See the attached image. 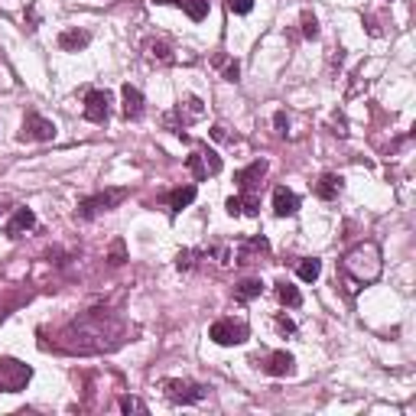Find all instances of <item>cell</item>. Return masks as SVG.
Returning a JSON list of instances; mask_svg holds the SVG:
<instances>
[{
  "instance_id": "cell-9",
  "label": "cell",
  "mask_w": 416,
  "mask_h": 416,
  "mask_svg": "<svg viewBox=\"0 0 416 416\" xmlns=\"http://www.w3.org/2000/svg\"><path fill=\"white\" fill-rule=\"evenodd\" d=\"M273 212H277L280 218H290V215L300 212V198H296V192H290L286 186L273 189Z\"/></svg>"
},
{
  "instance_id": "cell-10",
  "label": "cell",
  "mask_w": 416,
  "mask_h": 416,
  "mask_svg": "<svg viewBox=\"0 0 416 416\" xmlns=\"http://www.w3.org/2000/svg\"><path fill=\"white\" fill-rule=\"evenodd\" d=\"M263 371L270 374V377H286V374L296 371V361H293L290 351H273L270 358H267V365H263Z\"/></svg>"
},
{
  "instance_id": "cell-28",
  "label": "cell",
  "mask_w": 416,
  "mask_h": 416,
  "mask_svg": "<svg viewBox=\"0 0 416 416\" xmlns=\"http://www.w3.org/2000/svg\"><path fill=\"white\" fill-rule=\"evenodd\" d=\"M111 263H124V241H114V248H111Z\"/></svg>"
},
{
  "instance_id": "cell-26",
  "label": "cell",
  "mask_w": 416,
  "mask_h": 416,
  "mask_svg": "<svg viewBox=\"0 0 416 416\" xmlns=\"http://www.w3.org/2000/svg\"><path fill=\"white\" fill-rule=\"evenodd\" d=\"M250 7H254V0H228L231 14H250Z\"/></svg>"
},
{
  "instance_id": "cell-30",
  "label": "cell",
  "mask_w": 416,
  "mask_h": 416,
  "mask_svg": "<svg viewBox=\"0 0 416 416\" xmlns=\"http://www.w3.org/2000/svg\"><path fill=\"white\" fill-rule=\"evenodd\" d=\"M277 127H280V133H286V114H283V111L277 114Z\"/></svg>"
},
{
  "instance_id": "cell-8",
  "label": "cell",
  "mask_w": 416,
  "mask_h": 416,
  "mask_svg": "<svg viewBox=\"0 0 416 416\" xmlns=\"http://www.w3.org/2000/svg\"><path fill=\"white\" fill-rule=\"evenodd\" d=\"M111 114V95L108 91H88L85 98V117L91 124H104Z\"/></svg>"
},
{
  "instance_id": "cell-17",
  "label": "cell",
  "mask_w": 416,
  "mask_h": 416,
  "mask_svg": "<svg viewBox=\"0 0 416 416\" xmlns=\"http://www.w3.org/2000/svg\"><path fill=\"white\" fill-rule=\"evenodd\" d=\"M338 192H342V176H335V173H325L319 183H315V196L325 198V202H329V198H335Z\"/></svg>"
},
{
  "instance_id": "cell-23",
  "label": "cell",
  "mask_w": 416,
  "mask_h": 416,
  "mask_svg": "<svg viewBox=\"0 0 416 416\" xmlns=\"http://www.w3.org/2000/svg\"><path fill=\"white\" fill-rule=\"evenodd\" d=\"M146 52H150V59H160V62H173V52H169L166 43H146Z\"/></svg>"
},
{
  "instance_id": "cell-16",
  "label": "cell",
  "mask_w": 416,
  "mask_h": 416,
  "mask_svg": "<svg viewBox=\"0 0 416 416\" xmlns=\"http://www.w3.org/2000/svg\"><path fill=\"white\" fill-rule=\"evenodd\" d=\"M270 250L267 238H250V241L241 244V254H238V263H254V257H263Z\"/></svg>"
},
{
  "instance_id": "cell-20",
  "label": "cell",
  "mask_w": 416,
  "mask_h": 416,
  "mask_svg": "<svg viewBox=\"0 0 416 416\" xmlns=\"http://www.w3.org/2000/svg\"><path fill=\"white\" fill-rule=\"evenodd\" d=\"M277 296H280V303H283V306H293V309L303 303L300 290H296L293 283H286V280H280V283H277Z\"/></svg>"
},
{
  "instance_id": "cell-5",
  "label": "cell",
  "mask_w": 416,
  "mask_h": 416,
  "mask_svg": "<svg viewBox=\"0 0 416 416\" xmlns=\"http://www.w3.org/2000/svg\"><path fill=\"white\" fill-rule=\"evenodd\" d=\"M26 380H29L26 365H20V361H14V358L0 361V390H4V394H16Z\"/></svg>"
},
{
  "instance_id": "cell-1",
  "label": "cell",
  "mask_w": 416,
  "mask_h": 416,
  "mask_svg": "<svg viewBox=\"0 0 416 416\" xmlns=\"http://www.w3.org/2000/svg\"><path fill=\"white\" fill-rule=\"evenodd\" d=\"M345 270L358 280V283H374V280L380 277V250H377V244L365 241V244H358L355 250H348V254H345Z\"/></svg>"
},
{
  "instance_id": "cell-11",
  "label": "cell",
  "mask_w": 416,
  "mask_h": 416,
  "mask_svg": "<svg viewBox=\"0 0 416 416\" xmlns=\"http://www.w3.org/2000/svg\"><path fill=\"white\" fill-rule=\"evenodd\" d=\"M33 225H36V215H33V208H16L14 218L7 221V238H23V234H26Z\"/></svg>"
},
{
  "instance_id": "cell-21",
  "label": "cell",
  "mask_w": 416,
  "mask_h": 416,
  "mask_svg": "<svg viewBox=\"0 0 416 416\" xmlns=\"http://www.w3.org/2000/svg\"><path fill=\"white\" fill-rule=\"evenodd\" d=\"M263 293V283L260 280H244V283H238V290H234V296H238V300H257V296H260Z\"/></svg>"
},
{
  "instance_id": "cell-7",
  "label": "cell",
  "mask_w": 416,
  "mask_h": 416,
  "mask_svg": "<svg viewBox=\"0 0 416 416\" xmlns=\"http://www.w3.org/2000/svg\"><path fill=\"white\" fill-rule=\"evenodd\" d=\"M56 137V124L52 121H46L43 114H26V121H23V131H20V140H52Z\"/></svg>"
},
{
  "instance_id": "cell-14",
  "label": "cell",
  "mask_w": 416,
  "mask_h": 416,
  "mask_svg": "<svg viewBox=\"0 0 416 416\" xmlns=\"http://www.w3.org/2000/svg\"><path fill=\"white\" fill-rule=\"evenodd\" d=\"M88 43H91V36H88L85 29H62V33H59V46L66 52H78V49H85Z\"/></svg>"
},
{
  "instance_id": "cell-4",
  "label": "cell",
  "mask_w": 416,
  "mask_h": 416,
  "mask_svg": "<svg viewBox=\"0 0 416 416\" xmlns=\"http://www.w3.org/2000/svg\"><path fill=\"white\" fill-rule=\"evenodd\" d=\"M186 166H189V173L196 176L198 183H202V179H208V176H218L221 173V156L215 153V150H208V146H198L196 153L186 160Z\"/></svg>"
},
{
  "instance_id": "cell-24",
  "label": "cell",
  "mask_w": 416,
  "mask_h": 416,
  "mask_svg": "<svg viewBox=\"0 0 416 416\" xmlns=\"http://www.w3.org/2000/svg\"><path fill=\"white\" fill-rule=\"evenodd\" d=\"M121 410L124 413H146V403L137 400V397H121Z\"/></svg>"
},
{
  "instance_id": "cell-25",
  "label": "cell",
  "mask_w": 416,
  "mask_h": 416,
  "mask_svg": "<svg viewBox=\"0 0 416 416\" xmlns=\"http://www.w3.org/2000/svg\"><path fill=\"white\" fill-rule=\"evenodd\" d=\"M303 36H306V39H315V36H319V23H315L313 14H303Z\"/></svg>"
},
{
  "instance_id": "cell-12",
  "label": "cell",
  "mask_w": 416,
  "mask_h": 416,
  "mask_svg": "<svg viewBox=\"0 0 416 416\" xmlns=\"http://www.w3.org/2000/svg\"><path fill=\"white\" fill-rule=\"evenodd\" d=\"M263 176H267V160H254L250 166H244L241 173H238V186H241L244 192H250L263 179Z\"/></svg>"
},
{
  "instance_id": "cell-3",
  "label": "cell",
  "mask_w": 416,
  "mask_h": 416,
  "mask_svg": "<svg viewBox=\"0 0 416 416\" xmlns=\"http://www.w3.org/2000/svg\"><path fill=\"white\" fill-rule=\"evenodd\" d=\"M127 198L124 189H108V192H98V196L85 198V202L78 205V218H95V215L101 212H111L114 205H121Z\"/></svg>"
},
{
  "instance_id": "cell-22",
  "label": "cell",
  "mask_w": 416,
  "mask_h": 416,
  "mask_svg": "<svg viewBox=\"0 0 416 416\" xmlns=\"http://www.w3.org/2000/svg\"><path fill=\"white\" fill-rule=\"evenodd\" d=\"M183 4V10L189 14V20H205L208 16V0H179Z\"/></svg>"
},
{
  "instance_id": "cell-27",
  "label": "cell",
  "mask_w": 416,
  "mask_h": 416,
  "mask_svg": "<svg viewBox=\"0 0 416 416\" xmlns=\"http://www.w3.org/2000/svg\"><path fill=\"white\" fill-rule=\"evenodd\" d=\"M192 257H196L192 250H183V254L176 257V267H179V270H192Z\"/></svg>"
},
{
  "instance_id": "cell-29",
  "label": "cell",
  "mask_w": 416,
  "mask_h": 416,
  "mask_svg": "<svg viewBox=\"0 0 416 416\" xmlns=\"http://www.w3.org/2000/svg\"><path fill=\"white\" fill-rule=\"evenodd\" d=\"M277 329H280V332H293L296 325H293V322L286 319V315H280V319H277Z\"/></svg>"
},
{
  "instance_id": "cell-15",
  "label": "cell",
  "mask_w": 416,
  "mask_h": 416,
  "mask_svg": "<svg viewBox=\"0 0 416 416\" xmlns=\"http://www.w3.org/2000/svg\"><path fill=\"white\" fill-rule=\"evenodd\" d=\"M228 212H231V215H257V212H260V198H257L254 192H248L244 198L231 196V198H228Z\"/></svg>"
},
{
  "instance_id": "cell-18",
  "label": "cell",
  "mask_w": 416,
  "mask_h": 416,
  "mask_svg": "<svg viewBox=\"0 0 416 416\" xmlns=\"http://www.w3.org/2000/svg\"><path fill=\"white\" fill-rule=\"evenodd\" d=\"M319 273H322V263H319V257H303V260L296 263V277H300V280H306V283H313V280H319Z\"/></svg>"
},
{
  "instance_id": "cell-19",
  "label": "cell",
  "mask_w": 416,
  "mask_h": 416,
  "mask_svg": "<svg viewBox=\"0 0 416 416\" xmlns=\"http://www.w3.org/2000/svg\"><path fill=\"white\" fill-rule=\"evenodd\" d=\"M192 202H196V186H186V189H176L173 196H169V208H173V212H183V208H189Z\"/></svg>"
},
{
  "instance_id": "cell-6",
  "label": "cell",
  "mask_w": 416,
  "mask_h": 416,
  "mask_svg": "<svg viewBox=\"0 0 416 416\" xmlns=\"http://www.w3.org/2000/svg\"><path fill=\"white\" fill-rule=\"evenodd\" d=\"M163 390L173 403H198L208 394L202 384H192V380H163Z\"/></svg>"
},
{
  "instance_id": "cell-13",
  "label": "cell",
  "mask_w": 416,
  "mask_h": 416,
  "mask_svg": "<svg viewBox=\"0 0 416 416\" xmlns=\"http://www.w3.org/2000/svg\"><path fill=\"white\" fill-rule=\"evenodd\" d=\"M121 98H124V117L127 121H140V117H143V95H140L133 85H124Z\"/></svg>"
},
{
  "instance_id": "cell-2",
  "label": "cell",
  "mask_w": 416,
  "mask_h": 416,
  "mask_svg": "<svg viewBox=\"0 0 416 416\" xmlns=\"http://www.w3.org/2000/svg\"><path fill=\"white\" fill-rule=\"evenodd\" d=\"M248 335H250V329H248V322H241V319H218L208 329V338H212L215 345H244L248 342Z\"/></svg>"
}]
</instances>
